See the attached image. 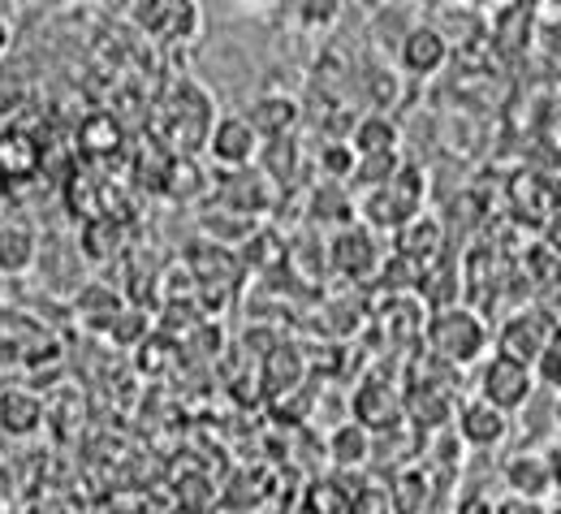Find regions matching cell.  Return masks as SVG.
I'll return each instance as SVG.
<instances>
[{"mask_svg":"<svg viewBox=\"0 0 561 514\" xmlns=\"http://www.w3.org/2000/svg\"><path fill=\"white\" fill-rule=\"evenodd\" d=\"M423 351L432 359H440L445 367H467V364H484L492 346V333L484 324L480 311H471L467 302L458 307H445V311H432L423 320Z\"/></svg>","mask_w":561,"mask_h":514,"instance_id":"6da1fadb","label":"cell"},{"mask_svg":"<svg viewBox=\"0 0 561 514\" xmlns=\"http://www.w3.org/2000/svg\"><path fill=\"white\" fill-rule=\"evenodd\" d=\"M211 126H216V104H211L208 87H199L195 78H182L173 95H164L160 104V144L173 156L208 151Z\"/></svg>","mask_w":561,"mask_h":514,"instance_id":"7a4b0ae2","label":"cell"},{"mask_svg":"<svg viewBox=\"0 0 561 514\" xmlns=\"http://www.w3.org/2000/svg\"><path fill=\"white\" fill-rule=\"evenodd\" d=\"M423 204H427V173L407 160L380 191L358 195V217L371 233H385V229L398 233L415 217H423Z\"/></svg>","mask_w":561,"mask_h":514,"instance_id":"3957f363","label":"cell"},{"mask_svg":"<svg viewBox=\"0 0 561 514\" xmlns=\"http://www.w3.org/2000/svg\"><path fill=\"white\" fill-rule=\"evenodd\" d=\"M536 385H540V380H536V367H523V364H514V359H505V355H492V359L480 364L476 398L496 407L501 415H514V411H523V407L531 402Z\"/></svg>","mask_w":561,"mask_h":514,"instance_id":"277c9868","label":"cell"},{"mask_svg":"<svg viewBox=\"0 0 561 514\" xmlns=\"http://www.w3.org/2000/svg\"><path fill=\"white\" fill-rule=\"evenodd\" d=\"M280 199V186L255 164V169H238V173H216V195L211 204L238 213V217L255 220L264 213H273V204Z\"/></svg>","mask_w":561,"mask_h":514,"instance_id":"5b68a950","label":"cell"},{"mask_svg":"<svg viewBox=\"0 0 561 514\" xmlns=\"http://www.w3.org/2000/svg\"><path fill=\"white\" fill-rule=\"evenodd\" d=\"M558 329L561 324H553V320H549L545 311H536V307L514 311V316L501 324V333H496V355H505V359H514V364H523V367H536L540 355L549 351V342H553Z\"/></svg>","mask_w":561,"mask_h":514,"instance_id":"8992f818","label":"cell"},{"mask_svg":"<svg viewBox=\"0 0 561 514\" xmlns=\"http://www.w3.org/2000/svg\"><path fill=\"white\" fill-rule=\"evenodd\" d=\"M139 22L142 35L164 39V44H191L204 31V9L199 4H182V0H147L126 9Z\"/></svg>","mask_w":561,"mask_h":514,"instance_id":"52a82bcc","label":"cell"},{"mask_svg":"<svg viewBox=\"0 0 561 514\" xmlns=\"http://www.w3.org/2000/svg\"><path fill=\"white\" fill-rule=\"evenodd\" d=\"M351 411L358 429H367V433H393L407 420V393L393 380H385V376H367L354 389Z\"/></svg>","mask_w":561,"mask_h":514,"instance_id":"ba28073f","label":"cell"},{"mask_svg":"<svg viewBox=\"0 0 561 514\" xmlns=\"http://www.w3.org/2000/svg\"><path fill=\"white\" fill-rule=\"evenodd\" d=\"M264 156V139L251 130V122L242 113H225L216 117L208 139V160L220 164V173H238V169H255V160Z\"/></svg>","mask_w":561,"mask_h":514,"instance_id":"9c48e42d","label":"cell"},{"mask_svg":"<svg viewBox=\"0 0 561 514\" xmlns=\"http://www.w3.org/2000/svg\"><path fill=\"white\" fill-rule=\"evenodd\" d=\"M449 57H454L449 39H445L427 18H420V22L407 31V39H402V44H398V53H393L398 73H402V78H415V82L436 78V73L449 66Z\"/></svg>","mask_w":561,"mask_h":514,"instance_id":"30bf717a","label":"cell"},{"mask_svg":"<svg viewBox=\"0 0 561 514\" xmlns=\"http://www.w3.org/2000/svg\"><path fill=\"white\" fill-rule=\"evenodd\" d=\"M329 264H333V273H342L351 282H367L376 269H385V251H380V242H376V233L367 225H351V229L333 233Z\"/></svg>","mask_w":561,"mask_h":514,"instance_id":"8fae6325","label":"cell"},{"mask_svg":"<svg viewBox=\"0 0 561 514\" xmlns=\"http://www.w3.org/2000/svg\"><path fill=\"white\" fill-rule=\"evenodd\" d=\"M242 117L251 122V130H255L264 144H277V139H289V135L298 130V122L307 117V108H302V100L289 95V91H264V95H255V100L247 104Z\"/></svg>","mask_w":561,"mask_h":514,"instance_id":"7c38bea8","label":"cell"},{"mask_svg":"<svg viewBox=\"0 0 561 514\" xmlns=\"http://www.w3.org/2000/svg\"><path fill=\"white\" fill-rule=\"evenodd\" d=\"M445 242H449V233H445L440 217L423 213V217H415L407 229L393 233V255L407 260V264H415L420 273H427V269H436V264L445 260Z\"/></svg>","mask_w":561,"mask_h":514,"instance_id":"4fadbf2b","label":"cell"},{"mask_svg":"<svg viewBox=\"0 0 561 514\" xmlns=\"http://www.w3.org/2000/svg\"><path fill=\"white\" fill-rule=\"evenodd\" d=\"M501 476H505L510 498H523V502H545L558 489L553 484V467H549V449H518V454H510Z\"/></svg>","mask_w":561,"mask_h":514,"instance_id":"5bb4252c","label":"cell"},{"mask_svg":"<svg viewBox=\"0 0 561 514\" xmlns=\"http://www.w3.org/2000/svg\"><path fill=\"white\" fill-rule=\"evenodd\" d=\"M454 437L462 441L467 449H501L505 437H510V415H501L496 407L480 402V398H467V402H458Z\"/></svg>","mask_w":561,"mask_h":514,"instance_id":"9a60e30c","label":"cell"},{"mask_svg":"<svg viewBox=\"0 0 561 514\" xmlns=\"http://www.w3.org/2000/svg\"><path fill=\"white\" fill-rule=\"evenodd\" d=\"M44 169V147L22 126L0 130V186H22Z\"/></svg>","mask_w":561,"mask_h":514,"instance_id":"2e32d148","label":"cell"},{"mask_svg":"<svg viewBox=\"0 0 561 514\" xmlns=\"http://www.w3.org/2000/svg\"><path fill=\"white\" fill-rule=\"evenodd\" d=\"M44 398L31 389V385H4L0 389V433L4 437H35L44 429Z\"/></svg>","mask_w":561,"mask_h":514,"instance_id":"e0dca14e","label":"cell"},{"mask_svg":"<svg viewBox=\"0 0 561 514\" xmlns=\"http://www.w3.org/2000/svg\"><path fill=\"white\" fill-rule=\"evenodd\" d=\"M39 260H44L39 233L22 220H0V277H26L31 269H39Z\"/></svg>","mask_w":561,"mask_h":514,"instance_id":"ac0fdd59","label":"cell"},{"mask_svg":"<svg viewBox=\"0 0 561 514\" xmlns=\"http://www.w3.org/2000/svg\"><path fill=\"white\" fill-rule=\"evenodd\" d=\"M454 415H458V402H454L449 385L415 380L407 389V420L411 424H420V429H454Z\"/></svg>","mask_w":561,"mask_h":514,"instance_id":"d6986e66","label":"cell"},{"mask_svg":"<svg viewBox=\"0 0 561 514\" xmlns=\"http://www.w3.org/2000/svg\"><path fill=\"white\" fill-rule=\"evenodd\" d=\"M126 307H130V302L113 290L108 282H87V286L73 290V316H78L82 329H91V333H108L113 320H117Z\"/></svg>","mask_w":561,"mask_h":514,"instance_id":"ffe728a7","label":"cell"},{"mask_svg":"<svg viewBox=\"0 0 561 514\" xmlns=\"http://www.w3.org/2000/svg\"><path fill=\"white\" fill-rule=\"evenodd\" d=\"M126 251V220L122 217H91L78 229V255L87 264H113Z\"/></svg>","mask_w":561,"mask_h":514,"instance_id":"44dd1931","label":"cell"},{"mask_svg":"<svg viewBox=\"0 0 561 514\" xmlns=\"http://www.w3.org/2000/svg\"><path fill=\"white\" fill-rule=\"evenodd\" d=\"M346 144L354 147L358 160H367V156H398V151H402V126H398V117H389V113H363V117L354 122Z\"/></svg>","mask_w":561,"mask_h":514,"instance_id":"7402d4cb","label":"cell"},{"mask_svg":"<svg viewBox=\"0 0 561 514\" xmlns=\"http://www.w3.org/2000/svg\"><path fill=\"white\" fill-rule=\"evenodd\" d=\"M160 195H169V199H186V204H191V199H208V195H216V173L204 169L195 156H173Z\"/></svg>","mask_w":561,"mask_h":514,"instance_id":"603a6c76","label":"cell"},{"mask_svg":"<svg viewBox=\"0 0 561 514\" xmlns=\"http://www.w3.org/2000/svg\"><path fill=\"white\" fill-rule=\"evenodd\" d=\"M35 100V78L22 70V61H0V122H13L31 108Z\"/></svg>","mask_w":561,"mask_h":514,"instance_id":"cb8c5ba5","label":"cell"},{"mask_svg":"<svg viewBox=\"0 0 561 514\" xmlns=\"http://www.w3.org/2000/svg\"><path fill=\"white\" fill-rule=\"evenodd\" d=\"M427 493H432V476L423 471L420 462L398 467V476H393V484H389L393 514H420L423 506H427Z\"/></svg>","mask_w":561,"mask_h":514,"instance_id":"d4e9b609","label":"cell"},{"mask_svg":"<svg viewBox=\"0 0 561 514\" xmlns=\"http://www.w3.org/2000/svg\"><path fill=\"white\" fill-rule=\"evenodd\" d=\"M329 458H333L337 471L367 467V458H371V433L358 429L354 420L351 424H342V429H333V437H329Z\"/></svg>","mask_w":561,"mask_h":514,"instance_id":"484cf974","label":"cell"},{"mask_svg":"<svg viewBox=\"0 0 561 514\" xmlns=\"http://www.w3.org/2000/svg\"><path fill=\"white\" fill-rule=\"evenodd\" d=\"M363 100L371 104V113H389L398 108L402 100V73L389 70V66H367L363 70Z\"/></svg>","mask_w":561,"mask_h":514,"instance_id":"4316f807","label":"cell"},{"mask_svg":"<svg viewBox=\"0 0 561 514\" xmlns=\"http://www.w3.org/2000/svg\"><path fill=\"white\" fill-rule=\"evenodd\" d=\"M78 147H82V156H108V151H117V147H122V122H117L113 113H91V117H82V126H78Z\"/></svg>","mask_w":561,"mask_h":514,"instance_id":"83f0119b","label":"cell"},{"mask_svg":"<svg viewBox=\"0 0 561 514\" xmlns=\"http://www.w3.org/2000/svg\"><path fill=\"white\" fill-rule=\"evenodd\" d=\"M407 164V156L398 151V156H367V160H354V173L346 186H354L358 195H367V191H380L398 169Z\"/></svg>","mask_w":561,"mask_h":514,"instance_id":"f1b7e54d","label":"cell"},{"mask_svg":"<svg viewBox=\"0 0 561 514\" xmlns=\"http://www.w3.org/2000/svg\"><path fill=\"white\" fill-rule=\"evenodd\" d=\"M302 514H354V493L337 480H311Z\"/></svg>","mask_w":561,"mask_h":514,"instance_id":"f546056e","label":"cell"},{"mask_svg":"<svg viewBox=\"0 0 561 514\" xmlns=\"http://www.w3.org/2000/svg\"><path fill=\"white\" fill-rule=\"evenodd\" d=\"M199 225H204V233H211L208 242H242V238H251V229H255V220L238 217V213H229V208H220L216 204V213H204L199 217Z\"/></svg>","mask_w":561,"mask_h":514,"instance_id":"4dcf8cb0","label":"cell"},{"mask_svg":"<svg viewBox=\"0 0 561 514\" xmlns=\"http://www.w3.org/2000/svg\"><path fill=\"white\" fill-rule=\"evenodd\" d=\"M142 333H147V311H142V307H126V311L113 320L108 342H117V346H139V342H147Z\"/></svg>","mask_w":561,"mask_h":514,"instance_id":"1f68e13d","label":"cell"},{"mask_svg":"<svg viewBox=\"0 0 561 514\" xmlns=\"http://www.w3.org/2000/svg\"><path fill=\"white\" fill-rule=\"evenodd\" d=\"M354 514H393L389 484H363V489L354 493Z\"/></svg>","mask_w":561,"mask_h":514,"instance_id":"d6a6232c","label":"cell"},{"mask_svg":"<svg viewBox=\"0 0 561 514\" xmlns=\"http://www.w3.org/2000/svg\"><path fill=\"white\" fill-rule=\"evenodd\" d=\"M536 380H540V385H549V389H558V393H561V329L553 333L549 351H545V355H540V364H536Z\"/></svg>","mask_w":561,"mask_h":514,"instance_id":"836d02e7","label":"cell"},{"mask_svg":"<svg viewBox=\"0 0 561 514\" xmlns=\"http://www.w3.org/2000/svg\"><path fill=\"white\" fill-rule=\"evenodd\" d=\"M302 31H329L342 18V4H298Z\"/></svg>","mask_w":561,"mask_h":514,"instance_id":"e575fe53","label":"cell"},{"mask_svg":"<svg viewBox=\"0 0 561 514\" xmlns=\"http://www.w3.org/2000/svg\"><path fill=\"white\" fill-rule=\"evenodd\" d=\"M454 514H496V502L484 498V493H462L458 506H454Z\"/></svg>","mask_w":561,"mask_h":514,"instance_id":"d590c367","label":"cell"},{"mask_svg":"<svg viewBox=\"0 0 561 514\" xmlns=\"http://www.w3.org/2000/svg\"><path fill=\"white\" fill-rule=\"evenodd\" d=\"M496 514H545L540 502H523V498H505V502H496Z\"/></svg>","mask_w":561,"mask_h":514,"instance_id":"8d00e7d4","label":"cell"},{"mask_svg":"<svg viewBox=\"0 0 561 514\" xmlns=\"http://www.w3.org/2000/svg\"><path fill=\"white\" fill-rule=\"evenodd\" d=\"M13 48V22L0 13V61H4V53Z\"/></svg>","mask_w":561,"mask_h":514,"instance_id":"74e56055","label":"cell"},{"mask_svg":"<svg viewBox=\"0 0 561 514\" xmlns=\"http://www.w3.org/2000/svg\"><path fill=\"white\" fill-rule=\"evenodd\" d=\"M553 424L561 429V393H558V402H553Z\"/></svg>","mask_w":561,"mask_h":514,"instance_id":"f35d334b","label":"cell"}]
</instances>
